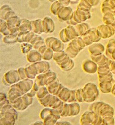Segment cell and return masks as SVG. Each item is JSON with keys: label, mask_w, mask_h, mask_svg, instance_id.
Returning <instances> with one entry per match:
<instances>
[{"label": "cell", "mask_w": 115, "mask_h": 125, "mask_svg": "<svg viewBox=\"0 0 115 125\" xmlns=\"http://www.w3.org/2000/svg\"><path fill=\"white\" fill-rule=\"evenodd\" d=\"M6 21L7 24V29L6 31L2 33L4 36H6L19 32V27L21 23V19L17 14L9 17Z\"/></svg>", "instance_id": "cell-3"}, {"label": "cell", "mask_w": 115, "mask_h": 125, "mask_svg": "<svg viewBox=\"0 0 115 125\" xmlns=\"http://www.w3.org/2000/svg\"><path fill=\"white\" fill-rule=\"evenodd\" d=\"M33 125H44V123L43 121L42 120L36 122L35 123H34Z\"/></svg>", "instance_id": "cell-61"}, {"label": "cell", "mask_w": 115, "mask_h": 125, "mask_svg": "<svg viewBox=\"0 0 115 125\" xmlns=\"http://www.w3.org/2000/svg\"><path fill=\"white\" fill-rule=\"evenodd\" d=\"M35 81L37 83H38V85L40 87L46 86L47 81L44 73L38 74V75L36 76Z\"/></svg>", "instance_id": "cell-32"}, {"label": "cell", "mask_w": 115, "mask_h": 125, "mask_svg": "<svg viewBox=\"0 0 115 125\" xmlns=\"http://www.w3.org/2000/svg\"><path fill=\"white\" fill-rule=\"evenodd\" d=\"M63 6V5L62 4H61L58 0H57L51 4V6L50 8V10L53 14L57 15L60 10Z\"/></svg>", "instance_id": "cell-29"}, {"label": "cell", "mask_w": 115, "mask_h": 125, "mask_svg": "<svg viewBox=\"0 0 115 125\" xmlns=\"http://www.w3.org/2000/svg\"><path fill=\"white\" fill-rule=\"evenodd\" d=\"M47 87L50 94L57 96L61 90L65 87L60 83L58 80L57 79L54 82L47 86Z\"/></svg>", "instance_id": "cell-16"}, {"label": "cell", "mask_w": 115, "mask_h": 125, "mask_svg": "<svg viewBox=\"0 0 115 125\" xmlns=\"http://www.w3.org/2000/svg\"><path fill=\"white\" fill-rule=\"evenodd\" d=\"M3 83H4L5 85H10L7 82H6V80H5V79H4V77L3 78Z\"/></svg>", "instance_id": "cell-63"}, {"label": "cell", "mask_w": 115, "mask_h": 125, "mask_svg": "<svg viewBox=\"0 0 115 125\" xmlns=\"http://www.w3.org/2000/svg\"><path fill=\"white\" fill-rule=\"evenodd\" d=\"M57 96L64 102H67L71 96V90L64 87L57 95Z\"/></svg>", "instance_id": "cell-23"}, {"label": "cell", "mask_w": 115, "mask_h": 125, "mask_svg": "<svg viewBox=\"0 0 115 125\" xmlns=\"http://www.w3.org/2000/svg\"><path fill=\"white\" fill-rule=\"evenodd\" d=\"M48 47L45 44L43 46H41L38 49V51L40 53H41V54L42 55H43L44 53L45 52L46 50L47 49Z\"/></svg>", "instance_id": "cell-50"}, {"label": "cell", "mask_w": 115, "mask_h": 125, "mask_svg": "<svg viewBox=\"0 0 115 125\" xmlns=\"http://www.w3.org/2000/svg\"><path fill=\"white\" fill-rule=\"evenodd\" d=\"M30 32H19L17 37V42L23 43L27 42V34Z\"/></svg>", "instance_id": "cell-39"}, {"label": "cell", "mask_w": 115, "mask_h": 125, "mask_svg": "<svg viewBox=\"0 0 115 125\" xmlns=\"http://www.w3.org/2000/svg\"><path fill=\"white\" fill-rule=\"evenodd\" d=\"M76 90H71V96L67 102L68 103L76 102L77 101L76 96Z\"/></svg>", "instance_id": "cell-45"}, {"label": "cell", "mask_w": 115, "mask_h": 125, "mask_svg": "<svg viewBox=\"0 0 115 125\" xmlns=\"http://www.w3.org/2000/svg\"><path fill=\"white\" fill-rule=\"evenodd\" d=\"M10 103L11 104L12 106L16 110H17L19 106H20L22 103H23V98L22 97H19L17 98L16 99L14 100L10 101Z\"/></svg>", "instance_id": "cell-40"}, {"label": "cell", "mask_w": 115, "mask_h": 125, "mask_svg": "<svg viewBox=\"0 0 115 125\" xmlns=\"http://www.w3.org/2000/svg\"><path fill=\"white\" fill-rule=\"evenodd\" d=\"M63 104H64V102L62 103V104H61L60 106H59L58 108L56 109L57 111L60 114L62 113V111H63Z\"/></svg>", "instance_id": "cell-58"}, {"label": "cell", "mask_w": 115, "mask_h": 125, "mask_svg": "<svg viewBox=\"0 0 115 125\" xmlns=\"http://www.w3.org/2000/svg\"><path fill=\"white\" fill-rule=\"evenodd\" d=\"M7 29V24L6 21L0 18V31L1 33L6 31Z\"/></svg>", "instance_id": "cell-46"}, {"label": "cell", "mask_w": 115, "mask_h": 125, "mask_svg": "<svg viewBox=\"0 0 115 125\" xmlns=\"http://www.w3.org/2000/svg\"><path fill=\"white\" fill-rule=\"evenodd\" d=\"M59 38H60V40L62 41L63 43H66L68 42H70V40L68 39L66 35L65 32V29H62V30H61V31L59 32Z\"/></svg>", "instance_id": "cell-43"}, {"label": "cell", "mask_w": 115, "mask_h": 125, "mask_svg": "<svg viewBox=\"0 0 115 125\" xmlns=\"http://www.w3.org/2000/svg\"><path fill=\"white\" fill-rule=\"evenodd\" d=\"M98 90L94 84L91 83H87L82 89L83 101L87 103L92 102L98 96Z\"/></svg>", "instance_id": "cell-2"}, {"label": "cell", "mask_w": 115, "mask_h": 125, "mask_svg": "<svg viewBox=\"0 0 115 125\" xmlns=\"http://www.w3.org/2000/svg\"><path fill=\"white\" fill-rule=\"evenodd\" d=\"M54 53V52L51 49L48 48L45 52L42 55V59L44 60H50L53 59Z\"/></svg>", "instance_id": "cell-36"}, {"label": "cell", "mask_w": 115, "mask_h": 125, "mask_svg": "<svg viewBox=\"0 0 115 125\" xmlns=\"http://www.w3.org/2000/svg\"><path fill=\"white\" fill-rule=\"evenodd\" d=\"M26 93L19 89L17 86V83L13 84L11 86L10 88L8 93V98L10 101L14 100L19 97H22Z\"/></svg>", "instance_id": "cell-11"}, {"label": "cell", "mask_w": 115, "mask_h": 125, "mask_svg": "<svg viewBox=\"0 0 115 125\" xmlns=\"http://www.w3.org/2000/svg\"><path fill=\"white\" fill-rule=\"evenodd\" d=\"M17 118V113L0 112V125H14Z\"/></svg>", "instance_id": "cell-6"}, {"label": "cell", "mask_w": 115, "mask_h": 125, "mask_svg": "<svg viewBox=\"0 0 115 125\" xmlns=\"http://www.w3.org/2000/svg\"><path fill=\"white\" fill-rule=\"evenodd\" d=\"M45 43L47 47L51 49L54 52L62 51L65 46L63 42L61 40L53 37H48L46 38Z\"/></svg>", "instance_id": "cell-5"}, {"label": "cell", "mask_w": 115, "mask_h": 125, "mask_svg": "<svg viewBox=\"0 0 115 125\" xmlns=\"http://www.w3.org/2000/svg\"><path fill=\"white\" fill-rule=\"evenodd\" d=\"M27 68L29 74L34 77L35 78H36V76L39 74L38 69L36 68L35 65L34 64V63H32V64L29 65Z\"/></svg>", "instance_id": "cell-35"}, {"label": "cell", "mask_w": 115, "mask_h": 125, "mask_svg": "<svg viewBox=\"0 0 115 125\" xmlns=\"http://www.w3.org/2000/svg\"><path fill=\"white\" fill-rule=\"evenodd\" d=\"M75 65L74 61L72 59H70V60L63 66L61 67L60 68L64 71H69L73 68Z\"/></svg>", "instance_id": "cell-34"}, {"label": "cell", "mask_w": 115, "mask_h": 125, "mask_svg": "<svg viewBox=\"0 0 115 125\" xmlns=\"http://www.w3.org/2000/svg\"><path fill=\"white\" fill-rule=\"evenodd\" d=\"M44 74H45L46 81H47V83L46 84V87L57 79L56 73L53 72H52L51 70L49 71L46 73H45Z\"/></svg>", "instance_id": "cell-28"}, {"label": "cell", "mask_w": 115, "mask_h": 125, "mask_svg": "<svg viewBox=\"0 0 115 125\" xmlns=\"http://www.w3.org/2000/svg\"><path fill=\"white\" fill-rule=\"evenodd\" d=\"M74 27L79 36H82L83 34H85V32L89 30L88 25L85 23H79L76 26H74Z\"/></svg>", "instance_id": "cell-25"}, {"label": "cell", "mask_w": 115, "mask_h": 125, "mask_svg": "<svg viewBox=\"0 0 115 125\" xmlns=\"http://www.w3.org/2000/svg\"><path fill=\"white\" fill-rule=\"evenodd\" d=\"M3 77L9 85L17 83L21 80L17 70H11L8 71L4 74Z\"/></svg>", "instance_id": "cell-10"}, {"label": "cell", "mask_w": 115, "mask_h": 125, "mask_svg": "<svg viewBox=\"0 0 115 125\" xmlns=\"http://www.w3.org/2000/svg\"><path fill=\"white\" fill-rule=\"evenodd\" d=\"M44 44H45V42L44 41V40H39L34 43V45H33V48H34V49L38 50V49L41 46H43Z\"/></svg>", "instance_id": "cell-48"}, {"label": "cell", "mask_w": 115, "mask_h": 125, "mask_svg": "<svg viewBox=\"0 0 115 125\" xmlns=\"http://www.w3.org/2000/svg\"><path fill=\"white\" fill-rule=\"evenodd\" d=\"M25 73H26V75L27 78H29V79H35V78L34 77L32 76V75H31L30 74H29L27 67L25 68Z\"/></svg>", "instance_id": "cell-53"}, {"label": "cell", "mask_w": 115, "mask_h": 125, "mask_svg": "<svg viewBox=\"0 0 115 125\" xmlns=\"http://www.w3.org/2000/svg\"><path fill=\"white\" fill-rule=\"evenodd\" d=\"M40 117L44 123V125H56L57 120L60 119L61 114L56 109L46 107L42 110Z\"/></svg>", "instance_id": "cell-1"}, {"label": "cell", "mask_w": 115, "mask_h": 125, "mask_svg": "<svg viewBox=\"0 0 115 125\" xmlns=\"http://www.w3.org/2000/svg\"><path fill=\"white\" fill-rule=\"evenodd\" d=\"M76 96L77 101L81 103L84 101L83 97H82L81 88L76 90Z\"/></svg>", "instance_id": "cell-44"}, {"label": "cell", "mask_w": 115, "mask_h": 125, "mask_svg": "<svg viewBox=\"0 0 115 125\" xmlns=\"http://www.w3.org/2000/svg\"><path fill=\"white\" fill-rule=\"evenodd\" d=\"M56 125H72V124L69 122L63 121L57 122V123H56Z\"/></svg>", "instance_id": "cell-59"}, {"label": "cell", "mask_w": 115, "mask_h": 125, "mask_svg": "<svg viewBox=\"0 0 115 125\" xmlns=\"http://www.w3.org/2000/svg\"><path fill=\"white\" fill-rule=\"evenodd\" d=\"M64 6H68L71 3V0H57Z\"/></svg>", "instance_id": "cell-52"}, {"label": "cell", "mask_w": 115, "mask_h": 125, "mask_svg": "<svg viewBox=\"0 0 115 125\" xmlns=\"http://www.w3.org/2000/svg\"><path fill=\"white\" fill-rule=\"evenodd\" d=\"M38 69L39 74L45 73L50 70L49 63L45 61H41L34 63Z\"/></svg>", "instance_id": "cell-20"}, {"label": "cell", "mask_w": 115, "mask_h": 125, "mask_svg": "<svg viewBox=\"0 0 115 125\" xmlns=\"http://www.w3.org/2000/svg\"><path fill=\"white\" fill-rule=\"evenodd\" d=\"M70 114V108H69V104L64 102L63 104V109L62 113L61 114V117H69Z\"/></svg>", "instance_id": "cell-42"}, {"label": "cell", "mask_w": 115, "mask_h": 125, "mask_svg": "<svg viewBox=\"0 0 115 125\" xmlns=\"http://www.w3.org/2000/svg\"><path fill=\"white\" fill-rule=\"evenodd\" d=\"M83 70L88 73H94L96 72L97 66L96 63L91 60H87L83 63L82 65Z\"/></svg>", "instance_id": "cell-18"}, {"label": "cell", "mask_w": 115, "mask_h": 125, "mask_svg": "<svg viewBox=\"0 0 115 125\" xmlns=\"http://www.w3.org/2000/svg\"><path fill=\"white\" fill-rule=\"evenodd\" d=\"M49 0V2H51L52 3H53V2L56 1L57 0Z\"/></svg>", "instance_id": "cell-64"}, {"label": "cell", "mask_w": 115, "mask_h": 125, "mask_svg": "<svg viewBox=\"0 0 115 125\" xmlns=\"http://www.w3.org/2000/svg\"><path fill=\"white\" fill-rule=\"evenodd\" d=\"M28 107V106H26L23 101V103H22L20 106H19V108L17 109V111H23V110H26Z\"/></svg>", "instance_id": "cell-55"}, {"label": "cell", "mask_w": 115, "mask_h": 125, "mask_svg": "<svg viewBox=\"0 0 115 125\" xmlns=\"http://www.w3.org/2000/svg\"><path fill=\"white\" fill-rule=\"evenodd\" d=\"M88 3L90 4L91 6H94L97 4L99 0H85Z\"/></svg>", "instance_id": "cell-56"}, {"label": "cell", "mask_w": 115, "mask_h": 125, "mask_svg": "<svg viewBox=\"0 0 115 125\" xmlns=\"http://www.w3.org/2000/svg\"><path fill=\"white\" fill-rule=\"evenodd\" d=\"M34 82L32 79L26 78L21 80L17 83V86L24 93H27L32 89L34 84Z\"/></svg>", "instance_id": "cell-12"}, {"label": "cell", "mask_w": 115, "mask_h": 125, "mask_svg": "<svg viewBox=\"0 0 115 125\" xmlns=\"http://www.w3.org/2000/svg\"><path fill=\"white\" fill-rule=\"evenodd\" d=\"M27 58L29 62L32 63L42 61V56L38 50L34 49L31 50L27 54Z\"/></svg>", "instance_id": "cell-17"}, {"label": "cell", "mask_w": 115, "mask_h": 125, "mask_svg": "<svg viewBox=\"0 0 115 125\" xmlns=\"http://www.w3.org/2000/svg\"><path fill=\"white\" fill-rule=\"evenodd\" d=\"M0 18L6 21L9 17L16 14L11 8L8 4H4L0 8Z\"/></svg>", "instance_id": "cell-15"}, {"label": "cell", "mask_w": 115, "mask_h": 125, "mask_svg": "<svg viewBox=\"0 0 115 125\" xmlns=\"http://www.w3.org/2000/svg\"><path fill=\"white\" fill-rule=\"evenodd\" d=\"M65 32L67 37L69 40H72L75 38H77L79 35L78 34L74 26L69 25L65 28Z\"/></svg>", "instance_id": "cell-19"}, {"label": "cell", "mask_w": 115, "mask_h": 125, "mask_svg": "<svg viewBox=\"0 0 115 125\" xmlns=\"http://www.w3.org/2000/svg\"><path fill=\"white\" fill-rule=\"evenodd\" d=\"M35 33H34L32 31H31L30 32L28 33V34H27V42H30L31 40L32 39V38L34 37Z\"/></svg>", "instance_id": "cell-51"}, {"label": "cell", "mask_w": 115, "mask_h": 125, "mask_svg": "<svg viewBox=\"0 0 115 125\" xmlns=\"http://www.w3.org/2000/svg\"><path fill=\"white\" fill-rule=\"evenodd\" d=\"M20 47L21 52L23 54H27L31 50H32V48H33L32 45L27 42H23V43L21 44Z\"/></svg>", "instance_id": "cell-33"}, {"label": "cell", "mask_w": 115, "mask_h": 125, "mask_svg": "<svg viewBox=\"0 0 115 125\" xmlns=\"http://www.w3.org/2000/svg\"><path fill=\"white\" fill-rule=\"evenodd\" d=\"M18 32H16L14 34H10L8 36H4L3 38V41L5 43L14 44L17 42V37Z\"/></svg>", "instance_id": "cell-26"}, {"label": "cell", "mask_w": 115, "mask_h": 125, "mask_svg": "<svg viewBox=\"0 0 115 125\" xmlns=\"http://www.w3.org/2000/svg\"><path fill=\"white\" fill-rule=\"evenodd\" d=\"M79 0H71L70 4H77L78 2H79Z\"/></svg>", "instance_id": "cell-62"}, {"label": "cell", "mask_w": 115, "mask_h": 125, "mask_svg": "<svg viewBox=\"0 0 115 125\" xmlns=\"http://www.w3.org/2000/svg\"><path fill=\"white\" fill-rule=\"evenodd\" d=\"M49 92L46 86H41L40 87L38 91L36 93V96L38 99L42 98L44 97H45L48 94H49Z\"/></svg>", "instance_id": "cell-31"}, {"label": "cell", "mask_w": 115, "mask_h": 125, "mask_svg": "<svg viewBox=\"0 0 115 125\" xmlns=\"http://www.w3.org/2000/svg\"><path fill=\"white\" fill-rule=\"evenodd\" d=\"M41 40H44V39L42 36H40L38 34H36L35 36L32 38V39L31 40L30 42H29L31 44L32 46L34 45L35 42H36L37 41Z\"/></svg>", "instance_id": "cell-49"}, {"label": "cell", "mask_w": 115, "mask_h": 125, "mask_svg": "<svg viewBox=\"0 0 115 125\" xmlns=\"http://www.w3.org/2000/svg\"><path fill=\"white\" fill-rule=\"evenodd\" d=\"M32 31L31 21L27 18H21V23L19 27V32Z\"/></svg>", "instance_id": "cell-21"}, {"label": "cell", "mask_w": 115, "mask_h": 125, "mask_svg": "<svg viewBox=\"0 0 115 125\" xmlns=\"http://www.w3.org/2000/svg\"><path fill=\"white\" fill-rule=\"evenodd\" d=\"M0 102L4 101V100H6V99H7V96H6L5 93L1 92H0Z\"/></svg>", "instance_id": "cell-60"}, {"label": "cell", "mask_w": 115, "mask_h": 125, "mask_svg": "<svg viewBox=\"0 0 115 125\" xmlns=\"http://www.w3.org/2000/svg\"><path fill=\"white\" fill-rule=\"evenodd\" d=\"M32 31L35 34L40 35L44 32L43 20L38 18L35 20L31 21Z\"/></svg>", "instance_id": "cell-13"}, {"label": "cell", "mask_w": 115, "mask_h": 125, "mask_svg": "<svg viewBox=\"0 0 115 125\" xmlns=\"http://www.w3.org/2000/svg\"><path fill=\"white\" fill-rule=\"evenodd\" d=\"M44 33H51L54 32L55 30V23L54 21L51 17H46L43 20Z\"/></svg>", "instance_id": "cell-14"}, {"label": "cell", "mask_w": 115, "mask_h": 125, "mask_svg": "<svg viewBox=\"0 0 115 125\" xmlns=\"http://www.w3.org/2000/svg\"><path fill=\"white\" fill-rule=\"evenodd\" d=\"M70 42L74 47L79 52L83 49L86 46L83 38L79 36L72 40Z\"/></svg>", "instance_id": "cell-22"}, {"label": "cell", "mask_w": 115, "mask_h": 125, "mask_svg": "<svg viewBox=\"0 0 115 125\" xmlns=\"http://www.w3.org/2000/svg\"><path fill=\"white\" fill-rule=\"evenodd\" d=\"M65 52H66L67 55H68L71 59H72L75 58L79 52L72 46L70 42L68 44V46L66 48Z\"/></svg>", "instance_id": "cell-27"}, {"label": "cell", "mask_w": 115, "mask_h": 125, "mask_svg": "<svg viewBox=\"0 0 115 125\" xmlns=\"http://www.w3.org/2000/svg\"><path fill=\"white\" fill-rule=\"evenodd\" d=\"M63 102V101H61V100H60L59 101H57V102L56 103L53 105V106L52 107V108L54 109H56L59 106H60L61 104H62Z\"/></svg>", "instance_id": "cell-54"}, {"label": "cell", "mask_w": 115, "mask_h": 125, "mask_svg": "<svg viewBox=\"0 0 115 125\" xmlns=\"http://www.w3.org/2000/svg\"><path fill=\"white\" fill-rule=\"evenodd\" d=\"M40 86L38 84V83H37L36 81L35 80V82L34 83L33 87L32 89L29 92H27V94H28L29 96H30L31 97H35V95H36V93L38 91V89L39 88Z\"/></svg>", "instance_id": "cell-41"}, {"label": "cell", "mask_w": 115, "mask_h": 125, "mask_svg": "<svg viewBox=\"0 0 115 125\" xmlns=\"http://www.w3.org/2000/svg\"><path fill=\"white\" fill-rule=\"evenodd\" d=\"M17 71L21 80H23L27 78L26 75V73H25V68H23V67L19 68L17 69Z\"/></svg>", "instance_id": "cell-47"}, {"label": "cell", "mask_w": 115, "mask_h": 125, "mask_svg": "<svg viewBox=\"0 0 115 125\" xmlns=\"http://www.w3.org/2000/svg\"><path fill=\"white\" fill-rule=\"evenodd\" d=\"M10 103L9 100L7 99L6 100H4V101L0 102V107H2L4 105H6L7 104H9Z\"/></svg>", "instance_id": "cell-57"}, {"label": "cell", "mask_w": 115, "mask_h": 125, "mask_svg": "<svg viewBox=\"0 0 115 125\" xmlns=\"http://www.w3.org/2000/svg\"><path fill=\"white\" fill-rule=\"evenodd\" d=\"M38 100L40 104L44 107L52 108L53 105L60 99L57 96L49 93L45 97Z\"/></svg>", "instance_id": "cell-9"}, {"label": "cell", "mask_w": 115, "mask_h": 125, "mask_svg": "<svg viewBox=\"0 0 115 125\" xmlns=\"http://www.w3.org/2000/svg\"><path fill=\"white\" fill-rule=\"evenodd\" d=\"M74 12L70 7L63 6L60 10L57 16L59 20L66 22L72 19L73 16Z\"/></svg>", "instance_id": "cell-8"}, {"label": "cell", "mask_w": 115, "mask_h": 125, "mask_svg": "<svg viewBox=\"0 0 115 125\" xmlns=\"http://www.w3.org/2000/svg\"><path fill=\"white\" fill-rule=\"evenodd\" d=\"M70 114L69 117H73L77 116L80 112V106L76 102L69 103Z\"/></svg>", "instance_id": "cell-24"}, {"label": "cell", "mask_w": 115, "mask_h": 125, "mask_svg": "<svg viewBox=\"0 0 115 125\" xmlns=\"http://www.w3.org/2000/svg\"><path fill=\"white\" fill-rule=\"evenodd\" d=\"M66 55H67L66 52L63 50L60 52H54L53 55V59L56 62H57L62 59Z\"/></svg>", "instance_id": "cell-37"}, {"label": "cell", "mask_w": 115, "mask_h": 125, "mask_svg": "<svg viewBox=\"0 0 115 125\" xmlns=\"http://www.w3.org/2000/svg\"><path fill=\"white\" fill-rule=\"evenodd\" d=\"M91 17L90 11L76 8V10L74 12L73 16L72 18L77 24L83 23Z\"/></svg>", "instance_id": "cell-7"}, {"label": "cell", "mask_w": 115, "mask_h": 125, "mask_svg": "<svg viewBox=\"0 0 115 125\" xmlns=\"http://www.w3.org/2000/svg\"><path fill=\"white\" fill-rule=\"evenodd\" d=\"M101 45L100 44H92L89 47V51L91 55H98L100 53L101 50Z\"/></svg>", "instance_id": "cell-30"}, {"label": "cell", "mask_w": 115, "mask_h": 125, "mask_svg": "<svg viewBox=\"0 0 115 125\" xmlns=\"http://www.w3.org/2000/svg\"><path fill=\"white\" fill-rule=\"evenodd\" d=\"M23 101L24 104L27 106H29L32 104L33 101V97L29 96L27 93H26L22 96Z\"/></svg>", "instance_id": "cell-38"}, {"label": "cell", "mask_w": 115, "mask_h": 125, "mask_svg": "<svg viewBox=\"0 0 115 125\" xmlns=\"http://www.w3.org/2000/svg\"><path fill=\"white\" fill-rule=\"evenodd\" d=\"M99 114L93 111H87L83 114L80 119V123L81 125H92L98 124L100 119Z\"/></svg>", "instance_id": "cell-4"}]
</instances>
